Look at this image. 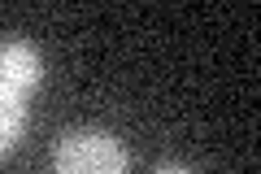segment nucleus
<instances>
[{
	"mask_svg": "<svg viewBox=\"0 0 261 174\" xmlns=\"http://www.w3.org/2000/svg\"><path fill=\"white\" fill-rule=\"evenodd\" d=\"M152 174H196V170H192V165H183V161H161Z\"/></svg>",
	"mask_w": 261,
	"mask_h": 174,
	"instance_id": "nucleus-4",
	"label": "nucleus"
},
{
	"mask_svg": "<svg viewBox=\"0 0 261 174\" xmlns=\"http://www.w3.org/2000/svg\"><path fill=\"white\" fill-rule=\"evenodd\" d=\"M57 174H130L126 148L100 127H74L57 139L53 153Z\"/></svg>",
	"mask_w": 261,
	"mask_h": 174,
	"instance_id": "nucleus-1",
	"label": "nucleus"
},
{
	"mask_svg": "<svg viewBox=\"0 0 261 174\" xmlns=\"http://www.w3.org/2000/svg\"><path fill=\"white\" fill-rule=\"evenodd\" d=\"M39 79H44V57H39V48L27 44V39H5L0 44V87L27 96L31 87H39Z\"/></svg>",
	"mask_w": 261,
	"mask_h": 174,
	"instance_id": "nucleus-2",
	"label": "nucleus"
},
{
	"mask_svg": "<svg viewBox=\"0 0 261 174\" xmlns=\"http://www.w3.org/2000/svg\"><path fill=\"white\" fill-rule=\"evenodd\" d=\"M27 131V96L0 87V157L9 153Z\"/></svg>",
	"mask_w": 261,
	"mask_h": 174,
	"instance_id": "nucleus-3",
	"label": "nucleus"
}]
</instances>
